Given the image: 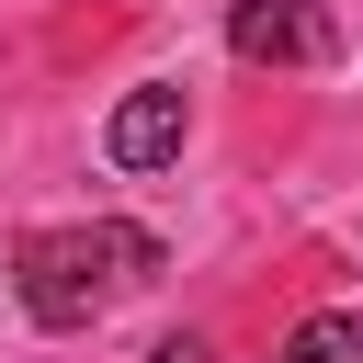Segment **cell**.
Wrapping results in <instances>:
<instances>
[{
	"mask_svg": "<svg viewBox=\"0 0 363 363\" xmlns=\"http://www.w3.org/2000/svg\"><path fill=\"white\" fill-rule=\"evenodd\" d=\"M159 272V238L125 227V216H79V227H34L23 261H11V295L34 329H91L102 306H125L136 284Z\"/></svg>",
	"mask_w": 363,
	"mask_h": 363,
	"instance_id": "1",
	"label": "cell"
},
{
	"mask_svg": "<svg viewBox=\"0 0 363 363\" xmlns=\"http://www.w3.org/2000/svg\"><path fill=\"white\" fill-rule=\"evenodd\" d=\"M182 125H193V102H182L170 79H147V91L113 102L102 147H113V170H170V159H182Z\"/></svg>",
	"mask_w": 363,
	"mask_h": 363,
	"instance_id": "2",
	"label": "cell"
},
{
	"mask_svg": "<svg viewBox=\"0 0 363 363\" xmlns=\"http://www.w3.org/2000/svg\"><path fill=\"white\" fill-rule=\"evenodd\" d=\"M227 45L238 57H329V23H318V0H238L227 11Z\"/></svg>",
	"mask_w": 363,
	"mask_h": 363,
	"instance_id": "3",
	"label": "cell"
},
{
	"mask_svg": "<svg viewBox=\"0 0 363 363\" xmlns=\"http://www.w3.org/2000/svg\"><path fill=\"white\" fill-rule=\"evenodd\" d=\"M284 363H363V306H318V318L284 340Z\"/></svg>",
	"mask_w": 363,
	"mask_h": 363,
	"instance_id": "4",
	"label": "cell"
},
{
	"mask_svg": "<svg viewBox=\"0 0 363 363\" xmlns=\"http://www.w3.org/2000/svg\"><path fill=\"white\" fill-rule=\"evenodd\" d=\"M147 363H216V352H204V340H159Z\"/></svg>",
	"mask_w": 363,
	"mask_h": 363,
	"instance_id": "5",
	"label": "cell"
}]
</instances>
